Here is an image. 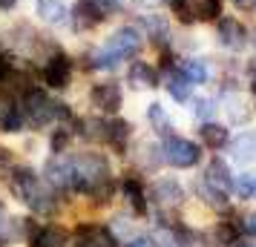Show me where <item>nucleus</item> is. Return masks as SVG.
<instances>
[{
	"mask_svg": "<svg viewBox=\"0 0 256 247\" xmlns=\"http://www.w3.org/2000/svg\"><path fill=\"white\" fill-rule=\"evenodd\" d=\"M9 187H12L14 199L24 201L26 207L38 216H52L58 201H55V193L40 181L32 167H14L12 176H9Z\"/></svg>",
	"mask_w": 256,
	"mask_h": 247,
	"instance_id": "nucleus-1",
	"label": "nucleus"
},
{
	"mask_svg": "<svg viewBox=\"0 0 256 247\" xmlns=\"http://www.w3.org/2000/svg\"><path fill=\"white\" fill-rule=\"evenodd\" d=\"M18 106H20L24 124H29L32 130H44L58 121V101H52L46 89H40V86H29Z\"/></svg>",
	"mask_w": 256,
	"mask_h": 247,
	"instance_id": "nucleus-2",
	"label": "nucleus"
},
{
	"mask_svg": "<svg viewBox=\"0 0 256 247\" xmlns=\"http://www.w3.org/2000/svg\"><path fill=\"white\" fill-rule=\"evenodd\" d=\"M162 158L176 170H190L202 161V147L182 135H167L162 147Z\"/></svg>",
	"mask_w": 256,
	"mask_h": 247,
	"instance_id": "nucleus-3",
	"label": "nucleus"
},
{
	"mask_svg": "<svg viewBox=\"0 0 256 247\" xmlns=\"http://www.w3.org/2000/svg\"><path fill=\"white\" fill-rule=\"evenodd\" d=\"M44 176H46V184L52 190H75L78 193V176H75V164L66 155H52L44 167Z\"/></svg>",
	"mask_w": 256,
	"mask_h": 247,
	"instance_id": "nucleus-4",
	"label": "nucleus"
},
{
	"mask_svg": "<svg viewBox=\"0 0 256 247\" xmlns=\"http://www.w3.org/2000/svg\"><path fill=\"white\" fill-rule=\"evenodd\" d=\"M106 17L98 0H75V6L70 9V26L75 32H90Z\"/></svg>",
	"mask_w": 256,
	"mask_h": 247,
	"instance_id": "nucleus-5",
	"label": "nucleus"
},
{
	"mask_svg": "<svg viewBox=\"0 0 256 247\" xmlns=\"http://www.w3.org/2000/svg\"><path fill=\"white\" fill-rule=\"evenodd\" d=\"M141 32L136 29V26H121V29H116L112 35L106 37V43L104 46L110 49V52H116L121 60H127V58H136L141 52Z\"/></svg>",
	"mask_w": 256,
	"mask_h": 247,
	"instance_id": "nucleus-6",
	"label": "nucleus"
},
{
	"mask_svg": "<svg viewBox=\"0 0 256 247\" xmlns=\"http://www.w3.org/2000/svg\"><path fill=\"white\" fill-rule=\"evenodd\" d=\"M90 104L98 109V112H106V115H116L121 104H124V92L116 81H104V83H95L90 89Z\"/></svg>",
	"mask_w": 256,
	"mask_h": 247,
	"instance_id": "nucleus-7",
	"label": "nucleus"
},
{
	"mask_svg": "<svg viewBox=\"0 0 256 247\" xmlns=\"http://www.w3.org/2000/svg\"><path fill=\"white\" fill-rule=\"evenodd\" d=\"M70 78H72L70 55L52 52L46 58V63H44V81H46V86H52V89H66L70 86Z\"/></svg>",
	"mask_w": 256,
	"mask_h": 247,
	"instance_id": "nucleus-8",
	"label": "nucleus"
},
{
	"mask_svg": "<svg viewBox=\"0 0 256 247\" xmlns=\"http://www.w3.org/2000/svg\"><path fill=\"white\" fill-rule=\"evenodd\" d=\"M72 247H118V239L112 236V230H106V227L81 224V227L75 230Z\"/></svg>",
	"mask_w": 256,
	"mask_h": 247,
	"instance_id": "nucleus-9",
	"label": "nucleus"
},
{
	"mask_svg": "<svg viewBox=\"0 0 256 247\" xmlns=\"http://www.w3.org/2000/svg\"><path fill=\"white\" fill-rule=\"evenodd\" d=\"M150 196H152V201L162 204V207H178V204L184 201V187H182L176 178H158L150 187Z\"/></svg>",
	"mask_w": 256,
	"mask_h": 247,
	"instance_id": "nucleus-10",
	"label": "nucleus"
},
{
	"mask_svg": "<svg viewBox=\"0 0 256 247\" xmlns=\"http://www.w3.org/2000/svg\"><path fill=\"white\" fill-rule=\"evenodd\" d=\"M35 14L46 26H66L70 23V9L64 0H35Z\"/></svg>",
	"mask_w": 256,
	"mask_h": 247,
	"instance_id": "nucleus-11",
	"label": "nucleus"
},
{
	"mask_svg": "<svg viewBox=\"0 0 256 247\" xmlns=\"http://www.w3.org/2000/svg\"><path fill=\"white\" fill-rule=\"evenodd\" d=\"M216 32H219V43L228 49H242L244 40H248V29L236 17H219Z\"/></svg>",
	"mask_w": 256,
	"mask_h": 247,
	"instance_id": "nucleus-12",
	"label": "nucleus"
},
{
	"mask_svg": "<svg viewBox=\"0 0 256 247\" xmlns=\"http://www.w3.org/2000/svg\"><path fill=\"white\" fill-rule=\"evenodd\" d=\"M29 247H70L66 233L55 224H40L35 233L29 236Z\"/></svg>",
	"mask_w": 256,
	"mask_h": 247,
	"instance_id": "nucleus-13",
	"label": "nucleus"
},
{
	"mask_svg": "<svg viewBox=\"0 0 256 247\" xmlns=\"http://www.w3.org/2000/svg\"><path fill=\"white\" fill-rule=\"evenodd\" d=\"M127 81L136 89H152V86H158V72L152 69L147 60H136L127 69Z\"/></svg>",
	"mask_w": 256,
	"mask_h": 247,
	"instance_id": "nucleus-14",
	"label": "nucleus"
},
{
	"mask_svg": "<svg viewBox=\"0 0 256 247\" xmlns=\"http://www.w3.org/2000/svg\"><path fill=\"white\" fill-rule=\"evenodd\" d=\"M204 181L213 184V187L224 190V193H230L233 190V176H230V170H228V164H224L222 158H213V161L208 164V170H204Z\"/></svg>",
	"mask_w": 256,
	"mask_h": 247,
	"instance_id": "nucleus-15",
	"label": "nucleus"
},
{
	"mask_svg": "<svg viewBox=\"0 0 256 247\" xmlns=\"http://www.w3.org/2000/svg\"><path fill=\"white\" fill-rule=\"evenodd\" d=\"M228 144H230V153L239 164L256 161V132H242L236 141H228Z\"/></svg>",
	"mask_w": 256,
	"mask_h": 247,
	"instance_id": "nucleus-16",
	"label": "nucleus"
},
{
	"mask_svg": "<svg viewBox=\"0 0 256 247\" xmlns=\"http://www.w3.org/2000/svg\"><path fill=\"white\" fill-rule=\"evenodd\" d=\"M198 135H202V141L208 144L210 150H222V147H228V141H230L228 127L213 124V121H204V124H202V130H198Z\"/></svg>",
	"mask_w": 256,
	"mask_h": 247,
	"instance_id": "nucleus-17",
	"label": "nucleus"
},
{
	"mask_svg": "<svg viewBox=\"0 0 256 247\" xmlns=\"http://www.w3.org/2000/svg\"><path fill=\"white\" fill-rule=\"evenodd\" d=\"M121 193H124V199L130 201V207L136 213H147V196H144V187L138 184V178L127 176L121 181Z\"/></svg>",
	"mask_w": 256,
	"mask_h": 247,
	"instance_id": "nucleus-18",
	"label": "nucleus"
},
{
	"mask_svg": "<svg viewBox=\"0 0 256 247\" xmlns=\"http://www.w3.org/2000/svg\"><path fill=\"white\" fill-rule=\"evenodd\" d=\"M167 92L173 95L178 104H184V101H190V92H193V83L187 81L184 75H182V69H170L167 72Z\"/></svg>",
	"mask_w": 256,
	"mask_h": 247,
	"instance_id": "nucleus-19",
	"label": "nucleus"
},
{
	"mask_svg": "<svg viewBox=\"0 0 256 247\" xmlns=\"http://www.w3.org/2000/svg\"><path fill=\"white\" fill-rule=\"evenodd\" d=\"M147 121H150V127L158 132V135H164V138L173 135V121H170V115L164 112L162 104H150L147 106Z\"/></svg>",
	"mask_w": 256,
	"mask_h": 247,
	"instance_id": "nucleus-20",
	"label": "nucleus"
},
{
	"mask_svg": "<svg viewBox=\"0 0 256 247\" xmlns=\"http://www.w3.org/2000/svg\"><path fill=\"white\" fill-rule=\"evenodd\" d=\"M198 196H202V201L208 204V207H216V210H228V193L219 187H213V184H208L204 178L198 181Z\"/></svg>",
	"mask_w": 256,
	"mask_h": 247,
	"instance_id": "nucleus-21",
	"label": "nucleus"
},
{
	"mask_svg": "<svg viewBox=\"0 0 256 247\" xmlns=\"http://www.w3.org/2000/svg\"><path fill=\"white\" fill-rule=\"evenodd\" d=\"M130 132H132L130 121H121V118H116V121H110V127H106V144H112L116 150H124V144H127Z\"/></svg>",
	"mask_w": 256,
	"mask_h": 247,
	"instance_id": "nucleus-22",
	"label": "nucleus"
},
{
	"mask_svg": "<svg viewBox=\"0 0 256 247\" xmlns=\"http://www.w3.org/2000/svg\"><path fill=\"white\" fill-rule=\"evenodd\" d=\"M118 63H121V58H118L116 52H110L106 46H98V49L90 52V66H92V69L110 72V69H118Z\"/></svg>",
	"mask_w": 256,
	"mask_h": 247,
	"instance_id": "nucleus-23",
	"label": "nucleus"
},
{
	"mask_svg": "<svg viewBox=\"0 0 256 247\" xmlns=\"http://www.w3.org/2000/svg\"><path fill=\"white\" fill-rule=\"evenodd\" d=\"M182 75H184L187 81L193 83H204L208 81V66H204V60H198V58H187V60H182Z\"/></svg>",
	"mask_w": 256,
	"mask_h": 247,
	"instance_id": "nucleus-24",
	"label": "nucleus"
},
{
	"mask_svg": "<svg viewBox=\"0 0 256 247\" xmlns=\"http://www.w3.org/2000/svg\"><path fill=\"white\" fill-rule=\"evenodd\" d=\"M193 14H196L198 20H216L222 14V0H196Z\"/></svg>",
	"mask_w": 256,
	"mask_h": 247,
	"instance_id": "nucleus-25",
	"label": "nucleus"
},
{
	"mask_svg": "<svg viewBox=\"0 0 256 247\" xmlns=\"http://www.w3.org/2000/svg\"><path fill=\"white\" fill-rule=\"evenodd\" d=\"M141 23L147 26V32H150V37L156 43H164V40H167V23H164L158 14H144Z\"/></svg>",
	"mask_w": 256,
	"mask_h": 247,
	"instance_id": "nucleus-26",
	"label": "nucleus"
},
{
	"mask_svg": "<svg viewBox=\"0 0 256 247\" xmlns=\"http://www.w3.org/2000/svg\"><path fill=\"white\" fill-rule=\"evenodd\" d=\"M233 190L242 199H256V173H244V176L233 178Z\"/></svg>",
	"mask_w": 256,
	"mask_h": 247,
	"instance_id": "nucleus-27",
	"label": "nucleus"
},
{
	"mask_svg": "<svg viewBox=\"0 0 256 247\" xmlns=\"http://www.w3.org/2000/svg\"><path fill=\"white\" fill-rule=\"evenodd\" d=\"M70 138H72L70 127H58V130H52V135H49V150H52L55 155H60L66 147H70Z\"/></svg>",
	"mask_w": 256,
	"mask_h": 247,
	"instance_id": "nucleus-28",
	"label": "nucleus"
},
{
	"mask_svg": "<svg viewBox=\"0 0 256 247\" xmlns=\"http://www.w3.org/2000/svg\"><path fill=\"white\" fill-rule=\"evenodd\" d=\"M164 3L178 14L182 23H193V20H196V14H193V3H190V0H164Z\"/></svg>",
	"mask_w": 256,
	"mask_h": 247,
	"instance_id": "nucleus-29",
	"label": "nucleus"
},
{
	"mask_svg": "<svg viewBox=\"0 0 256 247\" xmlns=\"http://www.w3.org/2000/svg\"><path fill=\"white\" fill-rule=\"evenodd\" d=\"M193 115L198 121H210V118L216 115V101H210V98H196L193 101Z\"/></svg>",
	"mask_w": 256,
	"mask_h": 247,
	"instance_id": "nucleus-30",
	"label": "nucleus"
},
{
	"mask_svg": "<svg viewBox=\"0 0 256 247\" xmlns=\"http://www.w3.org/2000/svg\"><path fill=\"white\" fill-rule=\"evenodd\" d=\"M244 233L248 236H256V213H250V216H244Z\"/></svg>",
	"mask_w": 256,
	"mask_h": 247,
	"instance_id": "nucleus-31",
	"label": "nucleus"
},
{
	"mask_svg": "<svg viewBox=\"0 0 256 247\" xmlns=\"http://www.w3.org/2000/svg\"><path fill=\"white\" fill-rule=\"evenodd\" d=\"M124 247H152V242L147 239V236H136V239H130Z\"/></svg>",
	"mask_w": 256,
	"mask_h": 247,
	"instance_id": "nucleus-32",
	"label": "nucleus"
},
{
	"mask_svg": "<svg viewBox=\"0 0 256 247\" xmlns=\"http://www.w3.org/2000/svg\"><path fill=\"white\" fill-rule=\"evenodd\" d=\"M98 3H101V9H104V12H112V9H118L124 0H98Z\"/></svg>",
	"mask_w": 256,
	"mask_h": 247,
	"instance_id": "nucleus-33",
	"label": "nucleus"
},
{
	"mask_svg": "<svg viewBox=\"0 0 256 247\" xmlns=\"http://www.w3.org/2000/svg\"><path fill=\"white\" fill-rule=\"evenodd\" d=\"M0 219H3V204H0ZM3 224L6 222H0V247H9V236L3 233Z\"/></svg>",
	"mask_w": 256,
	"mask_h": 247,
	"instance_id": "nucleus-34",
	"label": "nucleus"
},
{
	"mask_svg": "<svg viewBox=\"0 0 256 247\" xmlns=\"http://www.w3.org/2000/svg\"><path fill=\"white\" fill-rule=\"evenodd\" d=\"M236 6H239V9H250V12H254V9H256V0H236Z\"/></svg>",
	"mask_w": 256,
	"mask_h": 247,
	"instance_id": "nucleus-35",
	"label": "nucleus"
},
{
	"mask_svg": "<svg viewBox=\"0 0 256 247\" xmlns=\"http://www.w3.org/2000/svg\"><path fill=\"white\" fill-rule=\"evenodd\" d=\"M14 3H18V0H0V9L9 12V9H14Z\"/></svg>",
	"mask_w": 256,
	"mask_h": 247,
	"instance_id": "nucleus-36",
	"label": "nucleus"
},
{
	"mask_svg": "<svg viewBox=\"0 0 256 247\" xmlns=\"http://www.w3.org/2000/svg\"><path fill=\"white\" fill-rule=\"evenodd\" d=\"M250 89L256 92V66H250Z\"/></svg>",
	"mask_w": 256,
	"mask_h": 247,
	"instance_id": "nucleus-37",
	"label": "nucleus"
},
{
	"mask_svg": "<svg viewBox=\"0 0 256 247\" xmlns=\"http://www.w3.org/2000/svg\"><path fill=\"white\" fill-rule=\"evenodd\" d=\"M9 158H12V155H9V150H6V147H0V161H9Z\"/></svg>",
	"mask_w": 256,
	"mask_h": 247,
	"instance_id": "nucleus-38",
	"label": "nucleus"
},
{
	"mask_svg": "<svg viewBox=\"0 0 256 247\" xmlns=\"http://www.w3.org/2000/svg\"><path fill=\"white\" fill-rule=\"evenodd\" d=\"M0 81H3V72H0Z\"/></svg>",
	"mask_w": 256,
	"mask_h": 247,
	"instance_id": "nucleus-39",
	"label": "nucleus"
},
{
	"mask_svg": "<svg viewBox=\"0 0 256 247\" xmlns=\"http://www.w3.org/2000/svg\"><path fill=\"white\" fill-rule=\"evenodd\" d=\"M0 52H3V43H0Z\"/></svg>",
	"mask_w": 256,
	"mask_h": 247,
	"instance_id": "nucleus-40",
	"label": "nucleus"
}]
</instances>
